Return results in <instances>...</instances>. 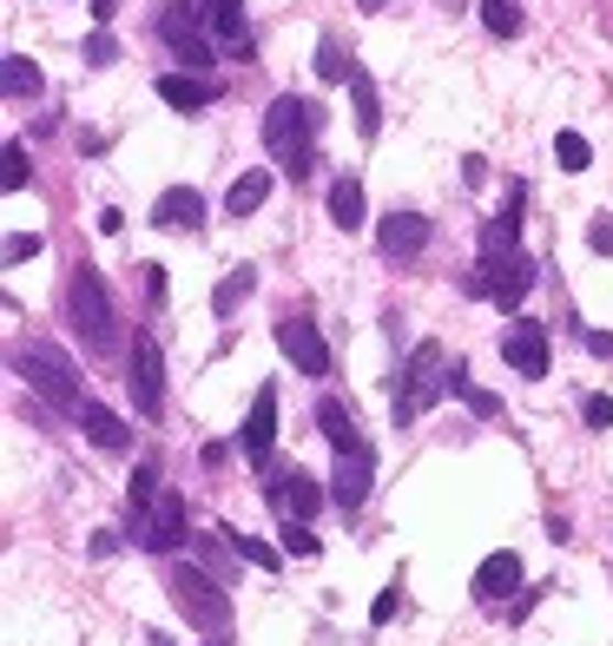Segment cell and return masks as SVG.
<instances>
[{
    "label": "cell",
    "instance_id": "1",
    "mask_svg": "<svg viewBox=\"0 0 613 646\" xmlns=\"http://www.w3.org/2000/svg\"><path fill=\"white\" fill-rule=\"evenodd\" d=\"M66 310H73V324H79V337H86L92 357H106V350L119 343V310H112V291H106V277H99L92 264H73Z\"/></svg>",
    "mask_w": 613,
    "mask_h": 646
},
{
    "label": "cell",
    "instance_id": "2",
    "mask_svg": "<svg viewBox=\"0 0 613 646\" xmlns=\"http://www.w3.org/2000/svg\"><path fill=\"white\" fill-rule=\"evenodd\" d=\"M13 370L53 403V409H66V416H79L86 409V396H79V370H73V357L66 350H53V343H26L20 357H13Z\"/></svg>",
    "mask_w": 613,
    "mask_h": 646
},
{
    "label": "cell",
    "instance_id": "3",
    "mask_svg": "<svg viewBox=\"0 0 613 646\" xmlns=\"http://www.w3.org/2000/svg\"><path fill=\"white\" fill-rule=\"evenodd\" d=\"M449 396V357H442V343H416L409 350V370H403V383H396V429H409L429 403H442Z\"/></svg>",
    "mask_w": 613,
    "mask_h": 646
},
{
    "label": "cell",
    "instance_id": "4",
    "mask_svg": "<svg viewBox=\"0 0 613 646\" xmlns=\"http://www.w3.org/2000/svg\"><path fill=\"white\" fill-rule=\"evenodd\" d=\"M172 607H178L198 634H225V627H231V594H225L211 574H198V568H178V574H172Z\"/></svg>",
    "mask_w": 613,
    "mask_h": 646
},
{
    "label": "cell",
    "instance_id": "5",
    "mask_svg": "<svg viewBox=\"0 0 613 646\" xmlns=\"http://www.w3.org/2000/svg\"><path fill=\"white\" fill-rule=\"evenodd\" d=\"M535 291V258H482L475 271H469V297H489L495 310H515L522 297Z\"/></svg>",
    "mask_w": 613,
    "mask_h": 646
},
{
    "label": "cell",
    "instance_id": "6",
    "mask_svg": "<svg viewBox=\"0 0 613 646\" xmlns=\"http://www.w3.org/2000/svg\"><path fill=\"white\" fill-rule=\"evenodd\" d=\"M317 132H324V106H317V99H297V92L271 99V112H264V145H271L277 158L304 152L297 139H317Z\"/></svg>",
    "mask_w": 613,
    "mask_h": 646
},
{
    "label": "cell",
    "instance_id": "7",
    "mask_svg": "<svg viewBox=\"0 0 613 646\" xmlns=\"http://www.w3.org/2000/svg\"><path fill=\"white\" fill-rule=\"evenodd\" d=\"M158 33H165V46L185 59V73H205L218 53H211V40H205V7H185V0H172L165 13H158Z\"/></svg>",
    "mask_w": 613,
    "mask_h": 646
},
{
    "label": "cell",
    "instance_id": "8",
    "mask_svg": "<svg viewBox=\"0 0 613 646\" xmlns=\"http://www.w3.org/2000/svg\"><path fill=\"white\" fill-rule=\"evenodd\" d=\"M277 350H284L304 376H330V343H324V330H317L310 317H284V324H277Z\"/></svg>",
    "mask_w": 613,
    "mask_h": 646
},
{
    "label": "cell",
    "instance_id": "9",
    "mask_svg": "<svg viewBox=\"0 0 613 646\" xmlns=\"http://www.w3.org/2000/svg\"><path fill=\"white\" fill-rule=\"evenodd\" d=\"M132 522H139V548L172 555V548L185 541V495H178V489H165V495H158V508H152V515H132Z\"/></svg>",
    "mask_w": 613,
    "mask_h": 646
},
{
    "label": "cell",
    "instance_id": "10",
    "mask_svg": "<svg viewBox=\"0 0 613 646\" xmlns=\"http://www.w3.org/2000/svg\"><path fill=\"white\" fill-rule=\"evenodd\" d=\"M132 403H139V416H158L165 409V363H158V343L152 337H139L132 343Z\"/></svg>",
    "mask_w": 613,
    "mask_h": 646
},
{
    "label": "cell",
    "instance_id": "11",
    "mask_svg": "<svg viewBox=\"0 0 613 646\" xmlns=\"http://www.w3.org/2000/svg\"><path fill=\"white\" fill-rule=\"evenodd\" d=\"M370 482H376V456H370V449H357V456H337V475H330V502H337L343 515H357V508L370 502Z\"/></svg>",
    "mask_w": 613,
    "mask_h": 646
},
{
    "label": "cell",
    "instance_id": "12",
    "mask_svg": "<svg viewBox=\"0 0 613 646\" xmlns=\"http://www.w3.org/2000/svg\"><path fill=\"white\" fill-rule=\"evenodd\" d=\"M502 357H508V370H522V376H548V330H541V324H515V330L502 337Z\"/></svg>",
    "mask_w": 613,
    "mask_h": 646
},
{
    "label": "cell",
    "instance_id": "13",
    "mask_svg": "<svg viewBox=\"0 0 613 646\" xmlns=\"http://www.w3.org/2000/svg\"><path fill=\"white\" fill-rule=\"evenodd\" d=\"M376 244H383L390 258H416V251L429 244V218H423V211H390V218L376 225Z\"/></svg>",
    "mask_w": 613,
    "mask_h": 646
},
{
    "label": "cell",
    "instance_id": "14",
    "mask_svg": "<svg viewBox=\"0 0 613 646\" xmlns=\"http://www.w3.org/2000/svg\"><path fill=\"white\" fill-rule=\"evenodd\" d=\"M271 442H277V390H258L251 396V416H244V456L251 462H271Z\"/></svg>",
    "mask_w": 613,
    "mask_h": 646
},
{
    "label": "cell",
    "instance_id": "15",
    "mask_svg": "<svg viewBox=\"0 0 613 646\" xmlns=\"http://www.w3.org/2000/svg\"><path fill=\"white\" fill-rule=\"evenodd\" d=\"M152 225H165V231H198V225H205V198H198L191 185H172V191H158Z\"/></svg>",
    "mask_w": 613,
    "mask_h": 646
},
{
    "label": "cell",
    "instance_id": "16",
    "mask_svg": "<svg viewBox=\"0 0 613 646\" xmlns=\"http://www.w3.org/2000/svg\"><path fill=\"white\" fill-rule=\"evenodd\" d=\"M522 185H508V205H502V218H489L482 225V258H515V238H522Z\"/></svg>",
    "mask_w": 613,
    "mask_h": 646
},
{
    "label": "cell",
    "instance_id": "17",
    "mask_svg": "<svg viewBox=\"0 0 613 646\" xmlns=\"http://www.w3.org/2000/svg\"><path fill=\"white\" fill-rule=\"evenodd\" d=\"M324 495H330V489H324L317 475H304V469H291V475H277V482H271V502H277L284 515H297V522H304V515H317V502H324Z\"/></svg>",
    "mask_w": 613,
    "mask_h": 646
},
{
    "label": "cell",
    "instance_id": "18",
    "mask_svg": "<svg viewBox=\"0 0 613 646\" xmlns=\"http://www.w3.org/2000/svg\"><path fill=\"white\" fill-rule=\"evenodd\" d=\"M515 588H522V555H515V548H495V555L475 568V594H482V601H508Z\"/></svg>",
    "mask_w": 613,
    "mask_h": 646
},
{
    "label": "cell",
    "instance_id": "19",
    "mask_svg": "<svg viewBox=\"0 0 613 646\" xmlns=\"http://www.w3.org/2000/svg\"><path fill=\"white\" fill-rule=\"evenodd\" d=\"M158 99H165L172 112H205V106L218 99V86L198 79V73H165V79H158Z\"/></svg>",
    "mask_w": 613,
    "mask_h": 646
},
{
    "label": "cell",
    "instance_id": "20",
    "mask_svg": "<svg viewBox=\"0 0 613 646\" xmlns=\"http://www.w3.org/2000/svg\"><path fill=\"white\" fill-rule=\"evenodd\" d=\"M317 429L330 436V449H337V456H357V449H370V442H363V429H357V416H350L337 396H324V403H317Z\"/></svg>",
    "mask_w": 613,
    "mask_h": 646
},
{
    "label": "cell",
    "instance_id": "21",
    "mask_svg": "<svg viewBox=\"0 0 613 646\" xmlns=\"http://www.w3.org/2000/svg\"><path fill=\"white\" fill-rule=\"evenodd\" d=\"M205 26L231 46V53H244L251 59V33H244V0H205Z\"/></svg>",
    "mask_w": 613,
    "mask_h": 646
},
{
    "label": "cell",
    "instance_id": "22",
    "mask_svg": "<svg viewBox=\"0 0 613 646\" xmlns=\"http://www.w3.org/2000/svg\"><path fill=\"white\" fill-rule=\"evenodd\" d=\"M350 99H357V132L376 139V125H383V99H376V79H370L363 66L350 73Z\"/></svg>",
    "mask_w": 613,
    "mask_h": 646
},
{
    "label": "cell",
    "instance_id": "23",
    "mask_svg": "<svg viewBox=\"0 0 613 646\" xmlns=\"http://www.w3.org/2000/svg\"><path fill=\"white\" fill-rule=\"evenodd\" d=\"M251 291H258V271H251V264H231V271L218 277V291H211V310H218V317H231Z\"/></svg>",
    "mask_w": 613,
    "mask_h": 646
},
{
    "label": "cell",
    "instance_id": "24",
    "mask_svg": "<svg viewBox=\"0 0 613 646\" xmlns=\"http://www.w3.org/2000/svg\"><path fill=\"white\" fill-rule=\"evenodd\" d=\"M79 429H86L99 449H125V442H132V436H125V423H119L106 403H86V409H79Z\"/></svg>",
    "mask_w": 613,
    "mask_h": 646
},
{
    "label": "cell",
    "instance_id": "25",
    "mask_svg": "<svg viewBox=\"0 0 613 646\" xmlns=\"http://www.w3.org/2000/svg\"><path fill=\"white\" fill-rule=\"evenodd\" d=\"M264 198H271V172H244V178L225 191V211H231V218H244V211H258Z\"/></svg>",
    "mask_w": 613,
    "mask_h": 646
},
{
    "label": "cell",
    "instance_id": "26",
    "mask_svg": "<svg viewBox=\"0 0 613 646\" xmlns=\"http://www.w3.org/2000/svg\"><path fill=\"white\" fill-rule=\"evenodd\" d=\"M330 225H343V231L363 225V185H357V178H337V185H330Z\"/></svg>",
    "mask_w": 613,
    "mask_h": 646
},
{
    "label": "cell",
    "instance_id": "27",
    "mask_svg": "<svg viewBox=\"0 0 613 646\" xmlns=\"http://www.w3.org/2000/svg\"><path fill=\"white\" fill-rule=\"evenodd\" d=\"M449 396H462L475 416H502V396H489V390H482V383H475L462 363H449Z\"/></svg>",
    "mask_w": 613,
    "mask_h": 646
},
{
    "label": "cell",
    "instance_id": "28",
    "mask_svg": "<svg viewBox=\"0 0 613 646\" xmlns=\"http://www.w3.org/2000/svg\"><path fill=\"white\" fill-rule=\"evenodd\" d=\"M0 86H7V99H33V92H40V66H33L26 53H7V66H0Z\"/></svg>",
    "mask_w": 613,
    "mask_h": 646
},
{
    "label": "cell",
    "instance_id": "29",
    "mask_svg": "<svg viewBox=\"0 0 613 646\" xmlns=\"http://www.w3.org/2000/svg\"><path fill=\"white\" fill-rule=\"evenodd\" d=\"M482 26L502 33V40H515V33H522V7H515V0H482Z\"/></svg>",
    "mask_w": 613,
    "mask_h": 646
},
{
    "label": "cell",
    "instance_id": "30",
    "mask_svg": "<svg viewBox=\"0 0 613 646\" xmlns=\"http://www.w3.org/2000/svg\"><path fill=\"white\" fill-rule=\"evenodd\" d=\"M588 158H594V145H588L581 132H561V139H555V165H561V172H588Z\"/></svg>",
    "mask_w": 613,
    "mask_h": 646
},
{
    "label": "cell",
    "instance_id": "31",
    "mask_svg": "<svg viewBox=\"0 0 613 646\" xmlns=\"http://www.w3.org/2000/svg\"><path fill=\"white\" fill-rule=\"evenodd\" d=\"M158 495H165V489H158V475H152V469H139V475L125 482V502H132V515H152V508H158Z\"/></svg>",
    "mask_w": 613,
    "mask_h": 646
},
{
    "label": "cell",
    "instance_id": "32",
    "mask_svg": "<svg viewBox=\"0 0 613 646\" xmlns=\"http://www.w3.org/2000/svg\"><path fill=\"white\" fill-rule=\"evenodd\" d=\"M317 73H324V79H350V73H357V59H343V46L324 33V40H317Z\"/></svg>",
    "mask_w": 613,
    "mask_h": 646
},
{
    "label": "cell",
    "instance_id": "33",
    "mask_svg": "<svg viewBox=\"0 0 613 646\" xmlns=\"http://www.w3.org/2000/svg\"><path fill=\"white\" fill-rule=\"evenodd\" d=\"M225 535H231V528H225ZM231 555L251 561V568H277V548H264V541H251V535H231Z\"/></svg>",
    "mask_w": 613,
    "mask_h": 646
},
{
    "label": "cell",
    "instance_id": "34",
    "mask_svg": "<svg viewBox=\"0 0 613 646\" xmlns=\"http://www.w3.org/2000/svg\"><path fill=\"white\" fill-rule=\"evenodd\" d=\"M112 59H119V40H112V33L99 26V33L86 40V66H112Z\"/></svg>",
    "mask_w": 613,
    "mask_h": 646
},
{
    "label": "cell",
    "instance_id": "35",
    "mask_svg": "<svg viewBox=\"0 0 613 646\" xmlns=\"http://www.w3.org/2000/svg\"><path fill=\"white\" fill-rule=\"evenodd\" d=\"M0 185H7V191L26 185V145H7V172H0Z\"/></svg>",
    "mask_w": 613,
    "mask_h": 646
},
{
    "label": "cell",
    "instance_id": "36",
    "mask_svg": "<svg viewBox=\"0 0 613 646\" xmlns=\"http://www.w3.org/2000/svg\"><path fill=\"white\" fill-rule=\"evenodd\" d=\"M26 258H40V231H13L7 238V264H26Z\"/></svg>",
    "mask_w": 613,
    "mask_h": 646
},
{
    "label": "cell",
    "instance_id": "37",
    "mask_svg": "<svg viewBox=\"0 0 613 646\" xmlns=\"http://www.w3.org/2000/svg\"><path fill=\"white\" fill-rule=\"evenodd\" d=\"M581 416H588V429H613V396H588Z\"/></svg>",
    "mask_w": 613,
    "mask_h": 646
},
{
    "label": "cell",
    "instance_id": "38",
    "mask_svg": "<svg viewBox=\"0 0 613 646\" xmlns=\"http://www.w3.org/2000/svg\"><path fill=\"white\" fill-rule=\"evenodd\" d=\"M396 607H403V594H396V588H383V594L370 601V621H376V627H390V621H396Z\"/></svg>",
    "mask_w": 613,
    "mask_h": 646
},
{
    "label": "cell",
    "instance_id": "39",
    "mask_svg": "<svg viewBox=\"0 0 613 646\" xmlns=\"http://www.w3.org/2000/svg\"><path fill=\"white\" fill-rule=\"evenodd\" d=\"M284 555H317V535L291 522V528H284Z\"/></svg>",
    "mask_w": 613,
    "mask_h": 646
},
{
    "label": "cell",
    "instance_id": "40",
    "mask_svg": "<svg viewBox=\"0 0 613 646\" xmlns=\"http://www.w3.org/2000/svg\"><path fill=\"white\" fill-rule=\"evenodd\" d=\"M588 251H601V258L613 251V218H594V225H588Z\"/></svg>",
    "mask_w": 613,
    "mask_h": 646
},
{
    "label": "cell",
    "instance_id": "41",
    "mask_svg": "<svg viewBox=\"0 0 613 646\" xmlns=\"http://www.w3.org/2000/svg\"><path fill=\"white\" fill-rule=\"evenodd\" d=\"M535 607H541V588H522V594H515V601H508V621H528V614H535Z\"/></svg>",
    "mask_w": 613,
    "mask_h": 646
},
{
    "label": "cell",
    "instance_id": "42",
    "mask_svg": "<svg viewBox=\"0 0 613 646\" xmlns=\"http://www.w3.org/2000/svg\"><path fill=\"white\" fill-rule=\"evenodd\" d=\"M139 271H145V297L158 304V297H165V271H158V264H139Z\"/></svg>",
    "mask_w": 613,
    "mask_h": 646
},
{
    "label": "cell",
    "instance_id": "43",
    "mask_svg": "<svg viewBox=\"0 0 613 646\" xmlns=\"http://www.w3.org/2000/svg\"><path fill=\"white\" fill-rule=\"evenodd\" d=\"M462 178H469V185H482V178H489V158H475V152H469V158H462Z\"/></svg>",
    "mask_w": 613,
    "mask_h": 646
},
{
    "label": "cell",
    "instance_id": "44",
    "mask_svg": "<svg viewBox=\"0 0 613 646\" xmlns=\"http://www.w3.org/2000/svg\"><path fill=\"white\" fill-rule=\"evenodd\" d=\"M112 13H119V0H92V20H99V26H106Z\"/></svg>",
    "mask_w": 613,
    "mask_h": 646
},
{
    "label": "cell",
    "instance_id": "45",
    "mask_svg": "<svg viewBox=\"0 0 613 646\" xmlns=\"http://www.w3.org/2000/svg\"><path fill=\"white\" fill-rule=\"evenodd\" d=\"M357 7H363V13H383V7H390V0H357Z\"/></svg>",
    "mask_w": 613,
    "mask_h": 646
},
{
    "label": "cell",
    "instance_id": "46",
    "mask_svg": "<svg viewBox=\"0 0 613 646\" xmlns=\"http://www.w3.org/2000/svg\"><path fill=\"white\" fill-rule=\"evenodd\" d=\"M205 646H231V640H225V634H211V640H205Z\"/></svg>",
    "mask_w": 613,
    "mask_h": 646
}]
</instances>
